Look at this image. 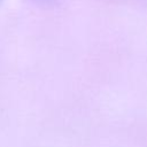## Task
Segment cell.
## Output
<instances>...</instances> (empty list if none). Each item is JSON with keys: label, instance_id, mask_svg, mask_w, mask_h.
<instances>
[]
</instances>
